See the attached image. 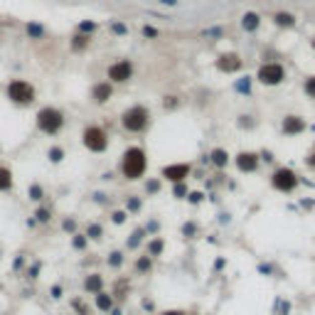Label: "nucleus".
I'll return each mask as SVG.
<instances>
[{
    "instance_id": "obj_1",
    "label": "nucleus",
    "mask_w": 315,
    "mask_h": 315,
    "mask_svg": "<svg viewBox=\"0 0 315 315\" xmlns=\"http://www.w3.org/2000/svg\"><path fill=\"white\" fill-rule=\"evenodd\" d=\"M148 170V155L141 146H130L121 155V175L126 180H141Z\"/></svg>"
},
{
    "instance_id": "obj_2",
    "label": "nucleus",
    "mask_w": 315,
    "mask_h": 315,
    "mask_svg": "<svg viewBox=\"0 0 315 315\" xmlns=\"http://www.w3.org/2000/svg\"><path fill=\"white\" fill-rule=\"evenodd\" d=\"M121 126L128 130V133H143V130H148L150 126V111L146 106H130L123 111L121 116Z\"/></svg>"
},
{
    "instance_id": "obj_3",
    "label": "nucleus",
    "mask_w": 315,
    "mask_h": 315,
    "mask_svg": "<svg viewBox=\"0 0 315 315\" xmlns=\"http://www.w3.org/2000/svg\"><path fill=\"white\" fill-rule=\"evenodd\" d=\"M5 96L13 101V104H18V106H30L32 101H35V86L30 84V81H25V79H13L8 86H5Z\"/></svg>"
},
{
    "instance_id": "obj_4",
    "label": "nucleus",
    "mask_w": 315,
    "mask_h": 315,
    "mask_svg": "<svg viewBox=\"0 0 315 315\" xmlns=\"http://www.w3.org/2000/svg\"><path fill=\"white\" fill-rule=\"evenodd\" d=\"M37 128L44 136H57L59 130L64 128V113L55 109V106H44L37 111Z\"/></svg>"
},
{
    "instance_id": "obj_5",
    "label": "nucleus",
    "mask_w": 315,
    "mask_h": 315,
    "mask_svg": "<svg viewBox=\"0 0 315 315\" xmlns=\"http://www.w3.org/2000/svg\"><path fill=\"white\" fill-rule=\"evenodd\" d=\"M256 81L263 86H278L286 81V67L278 62H263L256 72Z\"/></svg>"
},
{
    "instance_id": "obj_6",
    "label": "nucleus",
    "mask_w": 315,
    "mask_h": 315,
    "mask_svg": "<svg viewBox=\"0 0 315 315\" xmlns=\"http://www.w3.org/2000/svg\"><path fill=\"white\" fill-rule=\"evenodd\" d=\"M81 143H84V148L92 150V153H104L109 148V133L101 126H86L84 133H81Z\"/></svg>"
},
{
    "instance_id": "obj_7",
    "label": "nucleus",
    "mask_w": 315,
    "mask_h": 315,
    "mask_svg": "<svg viewBox=\"0 0 315 315\" xmlns=\"http://www.w3.org/2000/svg\"><path fill=\"white\" fill-rule=\"evenodd\" d=\"M298 185H300V180H298V175L291 167H278L276 172L271 175V187L278 190V192H283V195L293 192Z\"/></svg>"
},
{
    "instance_id": "obj_8",
    "label": "nucleus",
    "mask_w": 315,
    "mask_h": 315,
    "mask_svg": "<svg viewBox=\"0 0 315 315\" xmlns=\"http://www.w3.org/2000/svg\"><path fill=\"white\" fill-rule=\"evenodd\" d=\"M133 79V62L130 59H118L109 67V81L111 84H126Z\"/></svg>"
},
{
    "instance_id": "obj_9",
    "label": "nucleus",
    "mask_w": 315,
    "mask_h": 315,
    "mask_svg": "<svg viewBox=\"0 0 315 315\" xmlns=\"http://www.w3.org/2000/svg\"><path fill=\"white\" fill-rule=\"evenodd\" d=\"M190 172H192V167L187 163H172V165H165L160 170V177L167 180V183H172V185H177V183H187Z\"/></svg>"
},
{
    "instance_id": "obj_10",
    "label": "nucleus",
    "mask_w": 315,
    "mask_h": 315,
    "mask_svg": "<svg viewBox=\"0 0 315 315\" xmlns=\"http://www.w3.org/2000/svg\"><path fill=\"white\" fill-rule=\"evenodd\" d=\"M234 163H237V167H239V172H256V170H259L261 158L256 155V153H251V150H241L239 155L234 158Z\"/></svg>"
},
{
    "instance_id": "obj_11",
    "label": "nucleus",
    "mask_w": 315,
    "mask_h": 315,
    "mask_svg": "<svg viewBox=\"0 0 315 315\" xmlns=\"http://www.w3.org/2000/svg\"><path fill=\"white\" fill-rule=\"evenodd\" d=\"M281 128H283V133H286L288 138H296L300 133H305L308 123H305V118H300V116H286L283 123H281Z\"/></svg>"
},
{
    "instance_id": "obj_12",
    "label": "nucleus",
    "mask_w": 315,
    "mask_h": 315,
    "mask_svg": "<svg viewBox=\"0 0 315 315\" xmlns=\"http://www.w3.org/2000/svg\"><path fill=\"white\" fill-rule=\"evenodd\" d=\"M241 67H244V62H241V57H239V55H234V52L217 57V69H219V72L234 74V72H239Z\"/></svg>"
},
{
    "instance_id": "obj_13",
    "label": "nucleus",
    "mask_w": 315,
    "mask_h": 315,
    "mask_svg": "<svg viewBox=\"0 0 315 315\" xmlns=\"http://www.w3.org/2000/svg\"><path fill=\"white\" fill-rule=\"evenodd\" d=\"M94 305H96V310L99 313H111L113 310V305H116V298L109 293V291H99L96 296H94Z\"/></svg>"
},
{
    "instance_id": "obj_14",
    "label": "nucleus",
    "mask_w": 315,
    "mask_h": 315,
    "mask_svg": "<svg viewBox=\"0 0 315 315\" xmlns=\"http://www.w3.org/2000/svg\"><path fill=\"white\" fill-rule=\"evenodd\" d=\"M113 96V86L111 81H99V84H94L92 89V99L96 101V104H106L109 99Z\"/></svg>"
},
{
    "instance_id": "obj_15",
    "label": "nucleus",
    "mask_w": 315,
    "mask_h": 315,
    "mask_svg": "<svg viewBox=\"0 0 315 315\" xmlns=\"http://www.w3.org/2000/svg\"><path fill=\"white\" fill-rule=\"evenodd\" d=\"M259 27H261V15L259 13L249 10V13L241 15V30H244V32H256Z\"/></svg>"
},
{
    "instance_id": "obj_16",
    "label": "nucleus",
    "mask_w": 315,
    "mask_h": 315,
    "mask_svg": "<svg viewBox=\"0 0 315 315\" xmlns=\"http://www.w3.org/2000/svg\"><path fill=\"white\" fill-rule=\"evenodd\" d=\"M84 291L89 296H96L99 291H104V276L101 274H89V276L84 278Z\"/></svg>"
},
{
    "instance_id": "obj_17",
    "label": "nucleus",
    "mask_w": 315,
    "mask_h": 315,
    "mask_svg": "<svg viewBox=\"0 0 315 315\" xmlns=\"http://www.w3.org/2000/svg\"><path fill=\"white\" fill-rule=\"evenodd\" d=\"M150 268H153V259H150L148 254L138 256V259H136V263H133V271H136L138 276H148Z\"/></svg>"
},
{
    "instance_id": "obj_18",
    "label": "nucleus",
    "mask_w": 315,
    "mask_h": 315,
    "mask_svg": "<svg viewBox=\"0 0 315 315\" xmlns=\"http://www.w3.org/2000/svg\"><path fill=\"white\" fill-rule=\"evenodd\" d=\"M209 160L214 163V167H219V170H222V167L229 165V153H227L224 148H214L212 153H209Z\"/></svg>"
},
{
    "instance_id": "obj_19",
    "label": "nucleus",
    "mask_w": 315,
    "mask_h": 315,
    "mask_svg": "<svg viewBox=\"0 0 315 315\" xmlns=\"http://www.w3.org/2000/svg\"><path fill=\"white\" fill-rule=\"evenodd\" d=\"M69 44H72L74 52H84V50H89V44H92V35H81V32H76Z\"/></svg>"
},
{
    "instance_id": "obj_20",
    "label": "nucleus",
    "mask_w": 315,
    "mask_h": 315,
    "mask_svg": "<svg viewBox=\"0 0 315 315\" xmlns=\"http://www.w3.org/2000/svg\"><path fill=\"white\" fill-rule=\"evenodd\" d=\"M274 22H276V27L291 30V27H296V15H291V13H276V15H274Z\"/></svg>"
},
{
    "instance_id": "obj_21",
    "label": "nucleus",
    "mask_w": 315,
    "mask_h": 315,
    "mask_svg": "<svg viewBox=\"0 0 315 315\" xmlns=\"http://www.w3.org/2000/svg\"><path fill=\"white\" fill-rule=\"evenodd\" d=\"M163 249H165V241L160 239V237H153V239L148 241V251H146V254H148L150 259H158V256L163 254Z\"/></svg>"
},
{
    "instance_id": "obj_22",
    "label": "nucleus",
    "mask_w": 315,
    "mask_h": 315,
    "mask_svg": "<svg viewBox=\"0 0 315 315\" xmlns=\"http://www.w3.org/2000/svg\"><path fill=\"white\" fill-rule=\"evenodd\" d=\"M13 190V170L5 165H0V192Z\"/></svg>"
},
{
    "instance_id": "obj_23",
    "label": "nucleus",
    "mask_w": 315,
    "mask_h": 315,
    "mask_svg": "<svg viewBox=\"0 0 315 315\" xmlns=\"http://www.w3.org/2000/svg\"><path fill=\"white\" fill-rule=\"evenodd\" d=\"M126 291H130V283H128V281H126V278H118V281H116V286H113L111 296L116 298V300H123V298L128 296Z\"/></svg>"
},
{
    "instance_id": "obj_24",
    "label": "nucleus",
    "mask_w": 315,
    "mask_h": 315,
    "mask_svg": "<svg viewBox=\"0 0 315 315\" xmlns=\"http://www.w3.org/2000/svg\"><path fill=\"white\" fill-rule=\"evenodd\" d=\"M143 234H146V229L143 227H138L133 234H130V239H128V251H136L138 246H141V241H143Z\"/></svg>"
},
{
    "instance_id": "obj_25",
    "label": "nucleus",
    "mask_w": 315,
    "mask_h": 315,
    "mask_svg": "<svg viewBox=\"0 0 315 315\" xmlns=\"http://www.w3.org/2000/svg\"><path fill=\"white\" fill-rule=\"evenodd\" d=\"M96 22L94 20H84V22H79V27H76V32H81V35H94L96 32Z\"/></svg>"
},
{
    "instance_id": "obj_26",
    "label": "nucleus",
    "mask_w": 315,
    "mask_h": 315,
    "mask_svg": "<svg viewBox=\"0 0 315 315\" xmlns=\"http://www.w3.org/2000/svg\"><path fill=\"white\" fill-rule=\"evenodd\" d=\"M27 35L35 39H42L44 37V27H42L39 22H30V25H27Z\"/></svg>"
},
{
    "instance_id": "obj_27",
    "label": "nucleus",
    "mask_w": 315,
    "mask_h": 315,
    "mask_svg": "<svg viewBox=\"0 0 315 315\" xmlns=\"http://www.w3.org/2000/svg\"><path fill=\"white\" fill-rule=\"evenodd\" d=\"M106 263H109L111 268H121V266H123V254H121V251H111Z\"/></svg>"
},
{
    "instance_id": "obj_28",
    "label": "nucleus",
    "mask_w": 315,
    "mask_h": 315,
    "mask_svg": "<svg viewBox=\"0 0 315 315\" xmlns=\"http://www.w3.org/2000/svg\"><path fill=\"white\" fill-rule=\"evenodd\" d=\"M101 234H104L101 224H89L86 227V239H101Z\"/></svg>"
},
{
    "instance_id": "obj_29",
    "label": "nucleus",
    "mask_w": 315,
    "mask_h": 315,
    "mask_svg": "<svg viewBox=\"0 0 315 315\" xmlns=\"http://www.w3.org/2000/svg\"><path fill=\"white\" fill-rule=\"evenodd\" d=\"M47 158H50L52 163H62V158H64V150L59 148V146H52V148L47 150Z\"/></svg>"
},
{
    "instance_id": "obj_30",
    "label": "nucleus",
    "mask_w": 315,
    "mask_h": 315,
    "mask_svg": "<svg viewBox=\"0 0 315 315\" xmlns=\"http://www.w3.org/2000/svg\"><path fill=\"white\" fill-rule=\"evenodd\" d=\"M234 89H237V92H241V94H249V92H251V79H249V76L239 79V81L234 84Z\"/></svg>"
},
{
    "instance_id": "obj_31",
    "label": "nucleus",
    "mask_w": 315,
    "mask_h": 315,
    "mask_svg": "<svg viewBox=\"0 0 315 315\" xmlns=\"http://www.w3.org/2000/svg\"><path fill=\"white\" fill-rule=\"evenodd\" d=\"M86 244H89V239H86L84 234H74V239H72V246H74L76 251H81V249H86Z\"/></svg>"
},
{
    "instance_id": "obj_32",
    "label": "nucleus",
    "mask_w": 315,
    "mask_h": 315,
    "mask_svg": "<svg viewBox=\"0 0 315 315\" xmlns=\"http://www.w3.org/2000/svg\"><path fill=\"white\" fill-rule=\"evenodd\" d=\"M35 217H37V222H39V224H47L50 219H52V212H50L47 207H39V209H37V214H35Z\"/></svg>"
},
{
    "instance_id": "obj_33",
    "label": "nucleus",
    "mask_w": 315,
    "mask_h": 315,
    "mask_svg": "<svg viewBox=\"0 0 315 315\" xmlns=\"http://www.w3.org/2000/svg\"><path fill=\"white\" fill-rule=\"evenodd\" d=\"M27 192H30V200H35V202H39V200L44 197V190H42L39 185H30V190H27Z\"/></svg>"
},
{
    "instance_id": "obj_34",
    "label": "nucleus",
    "mask_w": 315,
    "mask_h": 315,
    "mask_svg": "<svg viewBox=\"0 0 315 315\" xmlns=\"http://www.w3.org/2000/svg\"><path fill=\"white\" fill-rule=\"evenodd\" d=\"M303 89H305V94H308L310 99H315V76H310V79H305Z\"/></svg>"
},
{
    "instance_id": "obj_35",
    "label": "nucleus",
    "mask_w": 315,
    "mask_h": 315,
    "mask_svg": "<svg viewBox=\"0 0 315 315\" xmlns=\"http://www.w3.org/2000/svg\"><path fill=\"white\" fill-rule=\"evenodd\" d=\"M111 30L116 35H128V27H126L123 22H111Z\"/></svg>"
},
{
    "instance_id": "obj_36",
    "label": "nucleus",
    "mask_w": 315,
    "mask_h": 315,
    "mask_svg": "<svg viewBox=\"0 0 315 315\" xmlns=\"http://www.w3.org/2000/svg\"><path fill=\"white\" fill-rule=\"evenodd\" d=\"M141 32H143V37H150V39L158 37V30H155V27H150V25H143V30H141Z\"/></svg>"
},
{
    "instance_id": "obj_37",
    "label": "nucleus",
    "mask_w": 315,
    "mask_h": 315,
    "mask_svg": "<svg viewBox=\"0 0 315 315\" xmlns=\"http://www.w3.org/2000/svg\"><path fill=\"white\" fill-rule=\"evenodd\" d=\"M126 209H130V212H138V209H141V200H138V197H130L128 202H126Z\"/></svg>"
},
{
    "instance_id": "obj_38",
    "label": "nucleus",
    "mask_w": 315,
    "mask_h": 315,
    "mask_svg": "<svg viewBox=\"0 0 315 315\" xmlns=\"http://www.w3.org/2000/svg\"><path fill=\"white\" fill-rule=\"evenodd\" d=\"M158 190H160V183H158V180H150V183H146V192H148V195H155Z\"/></svg>"
},
{
    "instance_id": "obj_39",
    "label": "nucleus",
    "mask_w": 315,
    "mask_h": 315,
    "mask_svg": "<svg viewBox=\"0 0 315 315\" xmlns=\"http://www.w3.org/2000/svg\"><path fill=\"white\" fill-rule=\"evenodd\" d=\"M172 192H175V197H187V187H185V183H177Z\"/></svg>"
},
{
    "instance_id": "obj_40",
    "label": "nucleus",
    "mask_w": 315,
    "mask_h": 315,
    "mask_svg": "<svg viewBox=\"0 0 315 315\" xmlns=\"http://www.w3.org/2000/svg\"><path fill=\"white\" fill-rule=\"evenodd\" d=\"M202 192H190V195H187V200H190V204H200L202 202Z\"/></svg>"
},
{
    "instance_id": "obj_41",
    "label": "nucleus",
    "mask_w": 315,
    "mask_h": 315,
    "mask_svg": "<svg viewBox=\"0 0 315 315\" xmlns=\"http://www.w3.org/2000/svg\"><path fill=\"white\" fill-rule=\"evenodd\" d=\"M126 217H128L126 212H113V214H111L113 224H123V222H126Z\"/></svg>"
},
{
    "instance_id": "obj_42",
    "label": "nucleus",
    "mask_w": 315,
    "mask_h": 315,
    "mask_svg": "<svg viewBox=\"0 0 315 315\" xmlns=\"http://www.w3.org/2000/svg\"><path fill=\"white\" fill-rule=\"evenodd\" d=\"M305 165L310 167V170H315V146H313V150L305 155Z\"/></svg>"
},
{
    "instance_id": "obj_43",
    "label": "nucleus",
    "mask_w": 315,
    "mask_h": 315,
    "mask_svg": "<svg viewBox=\"0 0 315 315\" xmlns=\"http://www.w3.org/2000/svg\"><path fill=\"white\" fill-rule=\"evenodd\" d=\"M163 106H165V109H175V106H177V96H165Z\"/></svg>"
},
{
    "instance_id": "obj_44",
    "label": "nucleus",
    "mask_w": 315,
    "mask_h": 315,
    "mask_svg": "<svg viewBox=\"0 0 315 315\" xmlns=\"http://www.w3.org/2000/svg\"><path fill=\"white\" fill-rule=\"evenodd\" d=\"M62 227H64V232H76V222H74V219H64Z\"/></svg>"
},
{
    "instance_id": "obj_45",
    "label": "nucleus",
    "mask_w": 315,
    "mask_h": 315,
    "mask_svg": "<svg viewBox=\"0 0 315 315\" xmlns=\"http://www.w3.org/2000/svg\"><path fill=\"white\" fill-rule=\"evenodd\" d=\"M50 293H52L55 300H59V298H62V286H52V291H50Z\"/></svg>"
},
{
    "instance_id": "obj_46",
    "label": "nucleus",
    "mask_w": 315,
    "mask_h": 315,
    "mask_svg": "<svg viewBox=\"0 0 315 315\" xmlns=\"http://www.w3.org/2000/svg\"><path fill=\"white\" fill-rule=\"evenodd\" d=\"M195 229H197V227H195V224H185V227H183V234H190V237H192V234H195Z\"/></svg>"
},
{
    "instance_id": "obj_47",
    "label": "nucleus",
    "mask_w": 315,
    "mask_h": 315,
    "mask_svg": "<svg viewBox=\"0 0 315 315\" xmlns=\"http://www.w3.org/2000/svg\"><path fill=\"white\" fill-rule=\"evenodd\" d=\"M160 315H187L185 310H165V313H160Z\"/></svg>"
},
{
    "instance_id": "obj_48",
    "label": "nucleus",
    "mask_w": 315,
    "mask_h": 315,
    "mask_svg": "<svg viewBox=\"0 0 315 315\" xmlns=\"http://www.w3.org/2000/svg\"><path fill=\"white\" fill-rule=\"evenodd\" d=\"M109 315H121V308H116V305H113V310Z\"/></svg>"
},
{
    "instance_id": "obj_49",
    "label": "nucleus",
    "mask_w": 315,
    "mask_h": 315,
    "mask_svg": "<svg viewBox=\"0 0 315 315\" xmlns=\"http://www.w3.org/2000/svg\"><path fill=\"white\" fill-rule=\"evenodd\" d=\"M310 44H313V50H315V39H313V42H310Z\"/></svg>"
}]
</instances>
